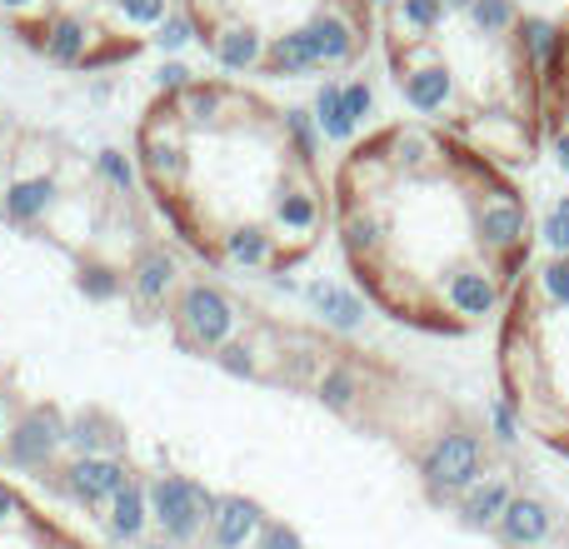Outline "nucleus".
I'll return each mask as SVG.
<instances>
[{"instance_id": "f257e3e1", "label": "nucleus", "mask_w": 569, "mask_h": 549, "mask_svg": "<svg viewBox=\"0 0 569 549\" xmlns=\"http://www.w3.org/2000/svg\"><path fill=\"white\" fill-rule=\"evenodd\" d=\"M330 226L365 300L425 335L500 320L535 260V210L515 176L425 120H390L345 150Z\"/></svg>"}, {"instance_id": "f03ea898", "label": "nucleus", "mask_w": 569, "mask_h": 549, "mask_svg": "<svg viewBox=\"0 0 569 549\" xmlns=\"http://www.w3.org/2000/svg\"><path fill=\"white\" fill-rule=\"evenodd\" d=\"M136 160L166 226L226 274H284L330 230L310 136L236 76L170 80L136 120Z\"/></svg>"}, {"instance_id": "7ed1b4c3", "label": "nucleus", "mask_w": 569, "mask_h": 549, "mask_svg": "<svg viewBox=\"0 0 569 549\" xmlns=\"http://www.w3.org/2000/svg\"><path fill=\"white\" fill-rule=\"evenodd\" d=\"M375 36L410 120L505 170L535 166L545 46L520 0H380Z\"/></svg>"}, {"instance_id": "20e7f679", "label": "nucleus", "mask_w": 569, "mask_h": 549, "mask_svg": "<svg viewBox=\"0 0 569 549\" xmlns=\"http://www.w3.org/2000/svg\"><path fill=\"white\" fill-rule=\"evenodd\" d=\"M180 16L230 76H340L375 40V0H180Z\"/></svg>"}, {"instance_id": "39448f33", "label": "nucleus", "mask_w": 569, "mask_h": 549, "mask_svg": "<svg viewBox=\"0 0 569 549\" xmlns=\"http://www.w3.org/2000/svg\"><path fill=\"white\" fill-rule=\"evenodd\" d=\"M495 365L515 425L569 460V250L530 260L515 280Z\"/></svg>"}, {"instance_id": "423d86ee", "label": "nucleus", "mask_w": 569, "mask_h": 549, "mask_svg": "<svg viewBox=\"0 0 569 549\" xmlns=\"http://www.w3.org/2000/svg\"><path fill=\"white\" fill-rule=\"evenodd\" d=\"M180 0H0V20L60 70H110L160 40Z\"/></svg>"}, {"instance_id": "0eeeda50", "label": "nucleus", "mask_w": 569, "mask_h": 549, "mask_svg": "<svg viewBox=\"0 0 569 549\" xmlns=\"http://www.w3.org/2000/svg\"><path fill=\"white\" fill-rule=\"evenodd\" d=\"M0 549H96L66 520L36 505L16 480L0 475Z\"/></svg>"}, {"instance_id": "6e6552de", "label": "nucleus", "mask_w": 569, "mask_h": 549, "mask_svg": "<svg viewBox=\"0 0 569 549\" xmlns=\"http://www.w3.org/2000/svg\"><path fill=\"white\" fill-rule=\"evenodd\" d=\"M540 116H545V146H550L560 176L569 180V10L555 20L550 40H545Z\"/></svg>"}]
</instances>
